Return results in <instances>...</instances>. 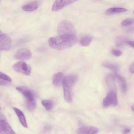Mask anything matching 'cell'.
<instances>
[{
	"label": "cell",
	"mask_w": 134,
	"mask_h": 134,
	"mask_svg": "<svg viewBox=\"0 0 134 134\" xmlns=\"http://www.w3.org/2000/svg\"><path fill=\"white\" fill-rule=\"evenodd\" d=\"M114 74L115 78L119 82L120 84L126 82L125 78L117 73V72H114Z\"/></svg>",
	"instance_id": "21"
},
{
	"label": "cell",
	"mask_w": 134,
	"mask_h": 134,
	"mask_svg": "<svg viewBox=\"0 0 134 134\" xmlns=\"http://www.w3.org/2000/svg\"><path fill=\"white\" fill-rule=\"evenodd\" d=\"M32 57V53L29 49L26 48H21L18 49L15 53L14 57L16 59L27 60Z\"/></svg>",
	"instance_id": "8"
},
{
	"label": "cell",
	"mask_w": 134,
	"mask_h": 134,
	"mask_svg": "<svg viewBox=\"0 0 134 134\" xmlns=\"http://www.w3.org/2000/svg\"><path fill=\"white\" fill-rule=\"evenodd\" d=\"M130 130L129 129H126L124 130L123 131V133H127L130 132Z\"/></svg>",
	"instance_id": "30"
},
{
	"label": "cell",
	"mask_w": 134,
	"mask_h": 134,
	"mask_svg": "<svg viewBox=\"0 0 134 134\" xmlns=\"http://www.w3.org/2000/svg\"><path fill=\"white\" fill-rule=\"evenodd\" d=\"M42 105L47 110H50L53 106V103L51 100L44 99L41 102Z\"/></svg>",
	"instance_id": "19"
},
{
	"label": "cell",
	"mask_w": 134,
	"mask_h": 134,
	"mask_svg": "<svg viewBox=\"0 0 134 134\" xmlns=\"http://www.w3.org/2000/svg\"><path fill=\"white\" fill-rule=\"evenodd\" d=\"M98 131V129L97 127L91 126H82L77 130L78 134H97Z\"/></svg>",
	"instance_id": "10"
},
{
	"label": "cell",
	"mask_w": 134,
	"mask_h": 134,
	"mask_svg": "<svg viewBox=\"0 0 134 134\" xmlns=\"http://www.w3.org/2000/svg\"><path fill=\"white\" fill-rule=\"evenodd\" d=\"M134 23V19L132 18H128L123 20L121 23L122 26H126L132 24Z\"/></svg>",
	"instance_id": "20"
},
{
	"label": "cell",
	"mask_w": 134,
	"mask_h": 134,
	"mask_svg": "<svg viewBox=\"0 0 134 134\" xmlns=\"http://www.w3.org/2000/svg\"><path fill=\"white\" fill-rule=\"evenodd\" d=\"M16 89L25 98L26 105L28 109L30 111L34 110L36 107L35 93L28 87L24 86H18Z\"/></svg>",
	"instance_id": "3"
},
{
	"label": "cell",
	"mask_w": 134,
	"mask_h": 134,
	"mask_svg": "<svg viewBox=\"0 0 134 134\" xmlns=\"http://www.w3.org/2000/svg\"><path fill=\"white\" fill-rule=\"evenodd\" d=\"M127 10L125 8L121 7H112L107 9L105 12V14L107 15H110L114 14L125 12Z\"/></svg>",
	"instance_id": "15"
},
{
	"label": "cell",
	"mask_w": 134,
	"mask_h": 134,
	"mask_svg": "<svg viewBox=\"0 0 134 134\" xmlns=\"http://www.w3.org/2000/svg\"><path fill=\"white\" fill-rule=\"evenodd\" d=\"M112 53L114 55L117 57L121 56L122 53V52L121 50L116 49H113Z\"/></svg>",
	"instance_id": "24"
},
{
	"label": "cell",
	"mask_w": 134,
	"mask_h": 134,
	"mask_svg": "<svg viewBox=\"0 0 134 134\" xmlns=\"http://www.w3.org/2000/svg\"><path fill=\"white\" fill-rule=\"evenodd\" d=\"M131 109L133 111H134V105H132L131 107Z\"/></svg>",
	"instance_id": "31"
},
{
	"label": "cell",
	"mask_w": 134,
	"mask_h": 134,
	"mask_svg": "<svg viewBox=\"0 0 134 134\" xmlns=\"http://www.w3.org/2000/svg\"><path fill=\"white\" fill-rule=\"evenodd\" d=\"M103 106L105 107H108L111 105L109 99L107 96L103 99Z\"/></svg>",
	"instance_id": "23"
},
{
	"label": "cell",
	"mask_w": 134,
	"mask_h": 134,
	"mask_svg": "<svg viewBox=\"0 0 134 134\" xmlns=\"http://www.w3.org/2000/svg\"><path fill=\"white\" fill-rule=\"evenodd\" d=\"M8 84L7 82L0 80V85H6Z\"/></svg>",
	"instance_id": "28"
},
{
	"label": "cell",
	"mask_w": 134,
	"mask_h": 134,
	"mask_svg": "<svg viewBox=\"0 0 134 134\" xmlns=\"http://www.w3.org/2000/svg\"><path fill=\"white\" fill-rule=\"evenodd\" d=\"M105 80L107 84L110 91L116 92V89L115 78L113 76L110 74L106 76Z\"/></svg>",
	"instance_id": "11"
},
{
	"label": "cell",
	"mask_w": 134,
	"mask_h": 134,
	"mask_svg": "<svg viewBox=\"0 0 134 134\" xmlns=\"http://www.w3.org/2000/svg\"><path fill=\"white\" fill-rule=\"evenodd\" d=\"M13 109L19 118L21 124L24 127L27 128V122L25 116L23 112L16 107H13Z\"/></svg>",
	"instance_id": "13"
},
{
	"label": "cell",
	"mask_w": 134,
	"mask_h": 134,
	"mask_svg": "<svg viewBox=\"0 0 134 134\" xmlns=\"http://www.w3.org/2000/svg\"><path fill=\"white\" fill-rule=\"evenodd\" d=\"M134 65L133 63L130 66V70L132 73H133L134 71Z\"/></svg>",
	"instance_id": "29"
},
{
	"label": "cell",
	"mask_w": 134,
	"mask_h": 134,
	"mask_svg": "<svg viewBox=\"0 0 134 134\" xmlns=\"http://www.w3.org/2000/svg\"><path fill=\"white\" fill-rule=\"evenodd\" d=\"M2 32L0 30V33Z\"/></svg>",
	"instance_id": "32"
},
{
	"label": "cell",
	"mask_w": 134,
	"mask_h": 134,
	"mask_svg": "<svg viewBox=\"0 0 134 134\" xmlns=\"http://www.w3.org/2000/svg\"><path fill=\"white\" fill-rule=\"evenodd\" d=\"M127 42L128 44L133 48H134V41L131 40H128Z\"/></svg>",
	"instance_id": "27"
},
{
	"label": "cell",
	"mask_w": 134,
	"mask_h": 134,
	"mask_svg": "<svg viewBox=\"0 0 134 134\" xmlns=\"http://www.w3.org/2000/svg\"><path fill=\"white\" fill-rule=\"evenodd\" d=\"M12 45V40L8 35L5 34H0V51L9 50Z\"/></svg>",
	"instance_id": "7"
},
{
	"label": "cell",
	"mask_w": 134,
	"mask_h": 134,
	"mask_svg": "<svg viewBox=\"0 0 134 134\" xmlns=\"http://www.w3.org/2000/svg\"><path fill=\"white\" fill-rule=\"evenodd\" d=\"M0 134H16L8 124L6 118L0 113Z\"/></svg>",
	"instance_id": "5"
},
{
	"label": "cell",
	"mask_w": 134,
	"mask_h": 134,
	"mask_svg": "<svg viewBox=\"0 0 134 134\" xmlns=\"http://www.w3.org/2000/svg\"><path fill=\"white\" fill-rule=\"evenodd\" d=\"M102 65L103 66L113 71L114 72H117L119 70V66L115 63L109 62H105L103 63Z\"/></svg>",
	"instance_id": "16"
},
{
	"label": "cell",
	"mask_w": 134,
	"mask_h": 134,
	"mask_svg": "<svg viewBox=\"0 0 134 134\" xmlns=\"http://www.w3.org/2000/svg\"><path fill=\"white\" fill-rule=\"evenodd\" d=\"M13 67L16 71L26 75H29L31 71L30 66L26 62L22 61L15 63Z\"/></svg>",
	"instance_id": "6"
},
{
	"label": "cell",
	"mask_w": 134,
	"mask_h": 134,
	"mask_svg": "<svg viewBox=\"0 0 134 134\" xmlns=\"http://www.w3.org/2000/svg\"><path fill=\"white\" fill-rule=\"evenodd\" d=\"M1 107L0 106V110H1Z\"/></svg>",
	"instance_id": "34"
},
{
	"label": "cell",
	"mask_w": 134,
	"mask_h": 134,
	"mask_svg": "<svg viewBox=\"0 0 134 134\" xmlns=\"http://www.w3.org/2000/svg\"><path fill=\"white\" fill-rule=\"evenodd\" d=\"M0 79L10 82L12 81L10 77L6 74L1 72H0Z\"/></svg>",
	"instance_id": "22"
},
{
	"label": "cell",
	"mask_w": 134,
	"mask_h": 134,
	"mask_svg": "<svg viewBox=\"0 0 134 134\" xmlns=\"http://www.w3.org/2000/svg\"><path fill=\"white\" fill-rule=\"evenodd\" d=\"M117 40H118L116 42V44L118 46H120L123 43V39L121 37H119Z\"/></svg>",
	"instance_id": "26"
},
{
	"label": "cell",
	"mask_w": 134,
	"mask_h": 134,
	"mask_svg": "<svg viewBox=\"0 0 134 134\" xmlns=\"http://www.w3.org/2000/svg\"><path fill=\"white\" fill-rule=\"evenodd\" d=\"M121 89L124 93H125L127 90V86L126 82H124L120 84Z\"/></svg>",
	"instance_id": "25"
},
{
	"label": "cell",
	"mask_w": 134,
	"mask_h": 134,
	"mask_svg": "<svg viewBox=\"0 0 134 134\" xmlns=\"http://www.w3.org/2000/svg\"><path fill=\"white\" fill-rule=\"evenodd\" d=\"M78 40L76 35H59L49 38L48 42L50 46L57 50L64 49L72 46Z\"/></svg>",
	"instance_id": "1"
},
{
	"label": "cell",
	"mask_w": 134,
	"mask_h": 134,
	"mask_svg": "<svg viewBox=\"0 0 134 134\" xmlns=\"http://www.w3.org/2000/svg\"><path fill=\"white\" fill-rule=\"evenodd\" d=\"M107 96L109 99L111 105H116L118 104V99L116 92L110 91L108 93Z\"/></svg>",
	"instance_id": "17"
},
{
	"label": "cell",
	"mask_w": 134,
	"mask_h": 134,
	"mask_svg": "<svg viewBox=\"0 0 134 134\" xmlns=\"http://www.w3.org/2000/svg\"><path fill=\"white\" fill-rule=\"evenodd\" d=\"M38 6V2L36 1H34L25 4L22 6V8L26 12H32L37 9Z\"/></svg>",
	"instance_id": "12"
},
{
	"label": "cell",
	"mask_w": 134,
	"mask_h": 134,
	"mask_svg": "<svg viewBox=\"0 0 134 134\" xmlns=\"http://www.w3.org/2000/svg\"><path fill=\"white\" fill-rule=\"evenodd\" d=\"M1 1L0 0V3L1 2Z\"/></svg>",
	"instance_id": "33"
},
{
	"label": "cell",
	"mask_w": 134,
	"mask_h": 134,
	"mask_svg": "<svg viewBox=\"0 0 134 134\" xmlns=\"http://www.w3.org/2000/svg\"><path fill=\"white\" fill-rule=\"evenodd\" d=\"M78 79L77 76L75 74L68 75L63 79L62 83L64 90V99L68 103L72 101V87Z\"/></svg>",
	"instance_id": "2"
},
{
	"label": "cell",
	"mask_w": 134,
	"mask_h": 134,
	"mask_svg": "<svg viewBox=\"0 0 134 134\" xmlns=\"http://www.w3.org/2000/svg\"><path fill=\"white\" fill-rule=\"evenodd\" d=\"M57 31L59 35H76L75 30L72 24L66 20H63L59 23L57 27Z\"/></svg>",
	"instance_id": "4"
},
{
	"label": "cell",
	"mask_w": 134,
	"mask_h": 134,
	"mask_svg": "<svg viewBox=\"0 0 134 134\" xmlns=\"http://www.w3.org/2000/svg\"><path fill=\"white\" fill-rule=\"evenodd\" d=\"M77 1L75 0L55 1L52 7V10L54 12L58 11L68 5Z\"/></svg>",
	"instance_id": "9"
},
{
	"label": "cell",
	"mask_w": 134,
	"mask_h": 134,
	"mask_svg": "<svg viewBox=\"0 0 134 134\" xmlns=\"http://www.w3.org/2000/svg\"><path fill=\"white\" fill-rule=\"evenodd\" d=\"M92 40L91 36L89 35H85L82 37L80 41V44L83 46L86 47L88 46Z\"/></svg>",
	"instance_id": "18"
},
{
	"label": "cell",
	"mask_w": 134,
	"mask_h": 134,
	"mask_svg": "<svg viewBox=\"0 0 134 134\" xmlns=\"http://www.w3.org/2000/svg\"><path fill=\"white\" fill-rule=\"evenodd\" d=\"M63 79V74L62 72L57 73L53 76V83L55 86H59L61 85Z\"/></svg>",
	"instance_id": "14"
}]
</instances>
